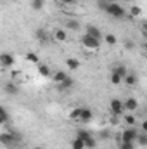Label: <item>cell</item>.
<instances>
[{
  "instance_id": "obj_1",
  "label": "cell",
  "mask_w": 147,
  "mask_h": 149,
  "mask_svg": "<svg viewBox=\"0 0 147 149\" xmlns=\"http://www.w3.org/2000/svg\"><path fill=\"white\" fill-rule=\"evenodd\" d=\"M23 142V135L12 128H9L5 134H0V144H3L5 148H14V146H19Z\"/></svg>"
},
{
  "instance_id": "obj_2",
  "label": "cell",
  "mask_w": 147,
  "mask_h": 149,
  "mask_svg": "<svg viewBox=\"0 0 147 149\" xmlns=\"http://www.w3.org/2000/svg\"><path fill=\"white\" fill-rule=\"evenodd\" d=\"M104 10H106V14H109L111 17H114V19H125V16H126L125 7L116 3V2H107Z\"/></svg>"
},
{
  "instance_id": "obj_3",
  "label": "cell",
  "mask_w": 147,
  "mask_h": 149,
  "mask_svg": "<svg viewBox=\"0 0 147 149\" xmlns=\"http://www.w3.org/2000/svg\"><path fill=\"white\" fill-rule=\"evenodd\" d=\"M81 45H83L85 49H88V50H99V49H101V40H97V38L83 33V35H81Z\"/></svg>"
},
{
  "instance_id": "obj_4",
  "label": "cell",
  "mask_w": 147,
  "mask_h": 149,
  "mask_svg": "<svg viewBox=\"0 0 147 149\" xmlns=\"http://www.w3.org/2000/svg\"><path fill=\"white\" fill-rule=\"evenodd\" d=\"M137 135H139V130H137L135 127H128V128H125V130L119 134L121 142H135Z\"/></svg>"
},
{
  "instance_id": "obj_5",
  "label": "cell",
  "mask_w": 147,
  "mask_h": 149,
  "mask_svg": "<svg viewBox=\"0 0 147 149\" xmlns=\"http://www.w3.org/2000/svg\"><path fill=\"white\" fill-rule=\"evenodd\" d=\"M109 108H111V113H112L114 116H121V114H123V111H125L123 101H119V99H111Z\"/></svg>"
},
{
  "instance_id": "obj_6",
  "label": "cell",
  "mask_w": 147,
  "mask_h": 149,
  "mask_svg": "<svg viewBox=\"0 0 147 149\" xmlns=\"http://www.w3.org/2000/svg\"><path fill=\"white\" fill-rule=\"evenodd\" d=\"M14 56L12 54H9V52H3V54H0V66H3V68H10V66H14Z\"/></svg>"
},
{
  "instance_id": "obj_7",
  "label": "cell",
  "mask_w": 147,
  "mask_h": 149,
  "mask_svg": "<svg viewBox=\"0 0 147 149\" xmlns=\"http://www.w3.org/2000/svg\"><path fill=\"white\" fill-rule=\"evenodd\" d=\"M123 106H125V109H128L130 113H135L139 109V101H137L135 97H128V99L123 102Z\"/></svg>"
},
{
  "instance_id": "obj_8",
  "label": "cell",
  "mask_w": 147,
  "mask_h": 149,
  "mask_svg": "<svg viewBox=\"0 0 147 149\" xmlns=\"http://www.w3.org/2000/svg\"><path fill=\"white\" fill-rule=\"evenodd\" d=\"M35 38H37L40 43H47V42H49V38H50V35H49V31H47V30L38 28L37 31H35Z\"/></svg>"
},
{
  "instance_id": "obj_9",
  "label": "cell",
  "mask_w": 147,
  "mask_h": 149,
  "mask_svg": "<svg viewBox=\"0 0 147 149\" xmlns=\"http://www.w3.org/2000/svg\"><path fill=\"white\" fill-rule=\"evenodd\" d=\"M73 85H74V80L71 78V76H69V74H68V78H66L64 81L57 83V90H59V92H64V90H69Z\"/></svg>"
},
{
  "instance_id": "obj_10",
  "label": "cell",
  "mask_w": 147,
  "mask_h": 149,
  "mask_svg": "<svg viewBox=\"0 0 147 149\" xmlns=\"http://www.w3.org/2000/svg\"><path fill=\"white\" fill-rule=\"evenodd\" d=\"M87 35H90V37H94V38H97V40H102V31L97 28V26H92V24H88L87 26Z\"/></svg>"
},
{
  "instance_id": "obj_11",
  "label": "cell",
  "mask_w": 147,
  "mask_h": 149,
  "mask_svg": "<svg viewBox=\"0 0 147 149\" xmlns=\"http://www.w3.org/2000/svg\"><path fill=\"white\" fill-rule=\"evenodd\" d=\"M94 118V111L90 108H81V113H80V121H92Z\"/></svg>"
},
{
  "instance_id": "obj_12",
  "label": "cell",
  "mask_w": 147,
  "mask_h": 149,
  "mask_svg": "<svg viewBox=\"0 0 147 149\" xmlns=\"http://www.w3.org/2000/svg\"><path fill=\"white\" fill-rule=\"evenodd\" d=\"M123 80H125V83H126L128 87H135V85L139 83V74L137 73H126V76H125Z\"/></svg>"
},
{
  "instance_id": "obj_13",
  "label": "cell",
  "mask_w": 147,
  "mask_h": 149,
  "mask_svg": "<svg viewBox=\"0 0 147 149\" xmlns=\"http://www.w3.org/2000/svg\"><path fill=\"white\" fill-rule=\"evenodd\" d=\"M54 38H55L57 42H66V40H68V33H66V30L57 28V30L54 31Z\"/></svg>"
},
{
  "instance_id": "obj_14",
  "label": "cell",
  "mask_w": 147,
  "mask_h": 149,
  "mask_svg": "<svg viewBox=\"0 0 147 149\" xmlns=\"http://www.w3.org/2000/svg\"><path fill=\"white\" fill-rule=\"evenodd\" d=\"M5 92H7V94H10V95H17V94H19V88H17V85H16V83L9 81V83L5 85Z\"/></svg>"
},
{
  "instance_id": "obj_15",
  "label": "cell",
  "mask_w": 147,
  "mask_h": 149,
  "mask_svg": "<svg viewBox=\"0 0 147 149\" xmlns=\"http://www.w3.org/2000/svg\"><path fill=\"white\" fill-rule=\"evenodd\" d=\"M66 66H68L71 71H74V70H78V68H80V61H78V59H74V57H68V59H66Z\"/></svg>"
},
{
  "instance_id": "obj_16",
  "label": "cell",
  "mask_w": 147,
  "mask_h": 149,
  "mask_svg": "<svg viewBox=\"0 0 147 149\" xmlns=\"http://www.w3.org/2000/svg\"><path fill=\"white\" fill-rule=\"evenodd\" d=\"M76 137L81 139V141H85V139L92 137V132H90V130H85V128H78V130H76Z\"/></svg>"
},
{
  "instance_id": "obj_17",
  "label": "cell",
  "mask_w": 147,
  "mask_h": 149,
  "mask_svg": "<svg viewBox=\"0 0 147 149\" xmlns=\"http://www.w3.org/2000/svg\"><path fill=\"white\" fill-rule=\"evenodd\" d=\"M135 144H139V146L146 148V146H147V134L139 132V135H137V139H135Z\"/></svg>"
},
{
  "instance_id": "obj_18",
  "label": "cell",
  "mask_w": 147,
  "mask_h": 149,
  "mask_svg": "<svg viewBox=\"0 0 147 149\" xmlns=\"http://www.w3.org/2000/svg\"><path fill=\"white\" fill-rule=\"evenodd\" d=\"M123 118H125V123H126L128 127H135V125H137V118L133 116V113H128V114H125Z\"/></svg>"
},
{
  "instance_id": "obj_19",
  "label": "cell",
  "mask_w": 147,
  "mask_h": 149,
  "mask_svg": "<svg viewBox=\"0 0 147 149\" xmlns=\"http://www.w3.org/2000/svg\"><path fill=\"white\" fill-rule=\"evenodd\" d=\"M66 28H68V30H73V31H78V30H80V21H76V19H68V21H66Z\"/></svg>"
},
{
  "instance_id": "obj_20",
  "label": "cell",
  "mask_w": 147,
  "mask_h": 149,
  "mask_svg": "<svg viewBox=\"0 0 147 149\" xmlns=\"http://www.w3.org/2000/svg\"><path fill=\"white\" fill-rule=\"evenodd\" d=\"M52 78H54L55 83H61V81H64V80L68 78V73H64V71H55V73L52 74Z\"/></svg>"
},
{
  "instance_id": "obj_21",
  "label": "cell",
  "mask_w": 147,
  "mask_h": 149,
  "mask_svg": "<svg viewBox=\"0 0 147 149\" xmlns=\"http://www.w3.org/2000/svg\"><path fill=\"white\" fill-rule=\"evenodd\" d=\"M83 144H85V149H94L97 146V141H95L94 137H88V139L83 141Z\"/></svg>"
},
{
  "instance_id": "obj_22",
  "label": "cell",
  "mask_w": 147,
  "mask_h": 149,
  "mask_svg": "<svg viewBox=\"0 0 147 149\" xmlns=\"http://www.w3.org/2000/svg\"><path fill=\"white\" fill-rule=\"evenodd\" d=\"M71 148H73V149H85V144H83V141H81V139L74 137L73 141H71Z\"/></svg>"
},
{
  "instance_id": "obj_23",
  "label": "cell",
  "mask_w": 147,
  "mask_h": 149,
  "mask_svg": "<svg viewBox=\"0 0 147 149\" xmlns=\"http://www.w3.org/2000/svg\"><path fill=\"white\" fill-rule=\"evenodd\" d=\"M38 73L42 74V76H50V68L49 66H45V64H38Z\"/></svg>"
},
{
  "instance_id": "obj_24",
  "label": "cell",
  "mask_w": 147,
  "mask_h": 149,
  "mask_svg": "<svg viewBox=\"0 0 147 149\" xmlns=\"http://www.w3.org/2000/svg\"><path fill=\"white\" fill-rule=\"evenodd\" d=\"M112 73H116L118 76L125 78V76H126V73H128V70H126L125 66H118V68H114V70H112Z\"/></svg>"
},
{
  "instance_id": "obj_25",
  "label": "cell",
  "mask_w": 147,
  "mask_h": 149,
  "mask_svg": "<svg viewBox=\"0 0 147 149\" xmlns=\"http://www.w3.org/2000/svg\"><path fill=\"white\" fill-rule=\"evenodd\" d=\"M80 113H81V108H74L73 111L69 113V120H73V121H80Z\"/></svg>"
},
{
  "instance_id": "obj_26",
  "label": "cell",
  "mask_w": 147,
  "mask_h": 149,
  "mask_svg": "<svg viewBox=\"0 0 147 149\" xmlns=\"http://www.w3.org/2000/svg\"><path fill=\"white\" fill-rule=\"evenodd\" d=\"M130 14H132V17H137V16H140V14H142V9H140L139 5H132Z\"/></svg>"
},
{
  "instance_id": "obj_27",
  "label": "cell",
  "mask_w": 147,
  "mask_h": 149,
  "mask_svg": "<svg viewBox=\"0 0 147 149\" xmlns=\"http://www.w3.org/2000/svg\"><path fill=\"white\" fill-rule=\"evenodd\" d=\"M43 3H45V0H33V2H31V7H33L35 10H42V9H43Z\"/></svg>"
},
{
  "instance_id": "obj_28",
  "label": "cell",
  "mask_w": 147,
  "mask_h": 149,
  "mask_svg": "<svg viewBox=\"0 0 147 149\" xmlns=\"http://www.w3.org/2000/svg\"><path fill=\"white\" fill-rule=\"evenodd\" d=\"M26 59H28L30 63H33V64H38V61H40L38 56L37 54H33V52H28V54H26Z\"/></svg>"
},
{
  "instance_id": "obj_29",
  "label": "cell",
  "mask_w": 147,
  "mask_h": 149,
  "mask_svg": "<svg viewBox=\"0 0 147 149\" xmlns=\"http://www.w3.org/2000/svg\"><path fill=\"white\" fill-rule=\"evenodd\" d=\"M104 38H106V43H109V45H116V42H118L112 33H106V37Z\"/></svg>"
},
{
  "instance_id": "obj_30",
  "label": "cell",
  "mask_w": 147,
  "mask_h": 149,
  "mask_svg": "<svg viewBox=\"0 0 147 149\" xmlns=\"http://www.w3.org/2000/svg\"><path fill=\"white\" fill-rule=\"evenodd\" d=\"M121 81H123L121 76H118L116 73H111V83H112V85H119Z\"/></svg>"
},
{
  "instance_id": "obj_31",
  "label": "cell",
  "mask_w": 147,
  "mask_h": 149,
  "mask_svg": "<svg viewBox=\"0 0 147 149\" xmlns=\"http://www.w3.org/2000/svg\"><path fill=\"white\" fill-rule=\"evenodd\" d=\"M0 118H2L3 121H9V111H7L2 104H0Z\"/></svg>"
},
{
  "instance_id": "obj_32",
  "label": "cell",
  "mask_w": 147,
  "mask_h": 149,
  "mask_svg": "<svg viewBox=\"0 0 147 149\" xmlns=\"http://www.w3.org/2000/svg\"><path fill=\"white\" fill-rule=\"evenodd\" d=\"M119 149H135V142H119Z\"/></svg>"
},
{
  "instance_id": "obj_33",
  "label": "cell",
  "mask_w": 147,
  "mask_h": 149,
  "mask_svg": "<svg viewBox=\"0 0 147 149\" xmlns=\"http://www.w3.org/2000/svg\"><path fill=\"white\" fill-rule=\"evenodd\" d=\"M125 47H126L128 50H132V49H133V42H132V40H126V42H125Z\"/></svg>"
},
{
  "instance_id": "obj_34",
  "label": "cell",
  "mask_w": 147,
  "mask_h": 149,
  "mask_svg": "<svg viewBox=\"0 0 147 149\" xmlns=\"http://www.w3.org/2000/svg\"><path fill=\"white\" fill-rule=\"evenodd\" d=\"M140 132L147 134V121H142V125H140Z\"/></svg>"
},
{
  "instance_id": "obj_35",
  "label": "cell",
  "mask_w": 147,
  "mask_h": 149,
  "mask_svg": "<svg viewBox=\"0 0 147 149\" xmlns=\"http://www.w3.org/2000/svg\"><path fill=\"white\" fill-rule=\"evenodd\" d=\"M101 137H102V139H109V137H111V134L107 132V130H106V132H101Z\"/></svg>"
},
{
  "instance_id": "obj_36",
  "label": "cell",
  "mask_w": 147,
  "mask_h": 149,
  "mask_svg": "<svg viewBox=\"0 0 147 149\" xmlns=\"http://www.w3.org/2000/svg\"><path fill=\"white\" fill-rule=\"evenodd\" d=\"M61 3H64V5H68V3H74L76 0H59Z\"/></svg>"
},
{
  "instance_id": "obj_37",
  "label": "cell",
  "mask_w": 147,
  "mask_h": 149,
  "mask_svg": "<svg viewBox=\"0 0 147 149\" xmlns=\"http://www.w3.org/2000/svg\"><path fill=\"white\" fill-rule=\"evenodd\" d=\"M9 149H23L21 146H14V148H9Z\"/></svg>"
},
{
  "instance_id": "obj_38",
  "label": "cell",
  "mask_w": 147,
  "mask_h": 149,
  "mask_svg": "<svg viewBox=\"0 0 147 149\" xmlns=\"http://www.w3.org/2000/svg\"><path fill=\"white\" fill-rule=\"evenodd\" d=\"M3 123H7V121H3V120H2V118H0V125H3Z\"/></svg>"
},
{
  "instance_id": "obj_39",
  "label": "cell",
  "mask_w": 147,
  "mask_h": 149,
  "mask_svg": "<svg viewBox=\"0 0 147 149\" xmlns=\"http://www.w3.org/2000/svg\"><path fill=\"white\" fill-rule=\"evenodd\" d=\"M35 149H42V148H35Z\"/></svg>"
}]
</instances>
